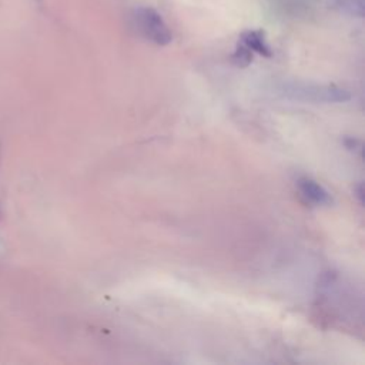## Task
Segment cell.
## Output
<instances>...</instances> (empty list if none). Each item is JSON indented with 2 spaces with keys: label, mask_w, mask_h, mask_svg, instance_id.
<instances>
[{
  "label": "cell",
  "mask_w": 365,
  "mask_h": 365,
  "mask_svg": "<svg viewBox=\"0 0 365 365\" xmlns=\"http://www.w3.org/2000/svg\"><path fill=\"white\" fill-rule=\"evenodd\" d=\"M134 20L138 30L150 41L158 46H167L173 40V33L163 16L150 6H140L134 9Z\"/></svg>",
  "instance_id": "6da1fadb"
},
{
  "label": "cell",
  "mask_w": 365,
  "mask_h": 365,
  "mask_svg": "<svg viewBox=\"0 0 365 365\" xmlns=\"http://www.w3.org/2000/svg\"><path fill=\"white\" fill-rule=\"evenodd\" d=\"M288 97L314 101V103H341L351 98L349 93L334 86H312V84H291L284 87Z\"/></svg>",
  "instance_id": "7a4b0ae2"
},
{
  "label": "cell",
  "mask_w": 365,
  "mask_h": 365,
  "mask_svg": "<svg viewBox=\"0 0 365 365\" xmlns=\"http://www.w3.org/2000/svg\"><path fill=\"white\" fill-rule=\"evenodd\" d=\"M298 188L308 201L317 205H328L332 201L329 192L321 184L311 178H301L298 181Z\"/></svg>",
  "instance_id": "3957f363"
},
{
  "label": "cell",
  "mask_w": 365,
  "mask_h": 365,
  "mask_svg": "<svg viewBox=\"0 0 365 365\" xmlns=\"http://www.w3.org/2000/svg\"><path fill=\"white\" fill-rule=\"evenodd\" d=\"M241 44H244L248 50L258 53L264 57H271L272 51L265 40V34L262 30H247L241 34Z\"/></svg>",
  "instance_id": "277c9868"
},
{
  "label": "cell",
  "mask_w": 365,
  "mask_h": 365,
  "mask_svg": "<svg viewBox=\"0 0 365 365\" xmlns=\"http://www.w3.org/2000/svg\"><path fill=\"white\" fill-rule=\"evenodd\" d=\"M334 6L344 13L362 16V0H334Z\"/></svg>",
  "instance_id": "5b68a950"
},
{
  "label": "cell",
  "mask_w": 365,
  "mask_h": 365,
  "mask_svg": "<svg viewBox=\"0 0 365 365\" xmlns=\"http://www.w3.org/2000/svg\"><path fill=\"white\" fill-rule=\"evenodd\" d=\"M234 61L238 64V66H247L251 60H252V51L248 50L244 44L238 43V47L232 56Z\"/></svg>",
  "instance_id": "8992f818"
}]
</instances>
